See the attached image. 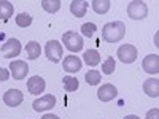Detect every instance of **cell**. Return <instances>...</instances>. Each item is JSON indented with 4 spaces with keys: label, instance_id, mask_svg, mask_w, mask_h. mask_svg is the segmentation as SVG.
Segmentation results:
<instances>
[{
    "label": "cell",
    "instance_id": "1",
    "mask_svg": "<svg viewBox=\"0 0 159 119\" xmlns=\"http://www.w3.org/2000/svg\"><path fill=\"white\" fill-rule=\"evenodd\" d=\"M126 35V25L121 21H113L108 22L102 27V38L107 43H118L119 40H123Z\"/></svg>",
    "mask_w": 159,
    "mask_h": 119
},
{
    "label": "cell",
    "instance_id": "2",
    "mask_svg": "<svg viewBox=\"0 0 159 119\" xmlns=\"http://www.w3.org/2000/svg\"><path fill=\"white\" fill-rule=\"evenodd\" d=\"M62 42H64V46L67 48L69 51L72 52H78V51H81L83 49V38L80 33L73 32V30H69V32H65L62 35Z\"/></svg>",
    "mask_w": 159,
    "mask_h": 119
},
{
    "label": "cell",
    "instance_id": "3",
    "mask_svg": "<svg viewBox=\"0 0 159 119\" xmlns=\"http://www.w3.org/2000/svg\"><path fill=\"white\" fill-rule=\"evenodd\" d=\"M148 15V8L145 5V2H140V0H134L127 5V16L134 21H140L145 19Z\"/></svg>",
    "mask_w": 159,
    "mask_h": 119
},
{
    "label": "cell",
    "instance_id": "4",
    "mask_svg": "<svg viewBox=\"0 0 159 119\" xmlns=\"http://www.w3.org/2000/svg\"><path fill=\"white\" fill-rule=\"evenodd\" d=\"M45 52H46V57L51 60V62H59L62 59V45L57 42V40H49V42L46 43L45 46Z\"/></svg>",
    "mask_w": 159,
    "mask_h": 119
},
{
    "label": "cell",
    "instance_id": "5",
    "mask_svg": "<svg viewBox=\"0 0 159 119\" xmlns=\"http://www.w3.org/2000/svg\"><path fill=\"white\" fill-rule=\"evenodd\" d=\"M21 49H22V46L19 43V40L10 38V40H7V42L2 45V54H3L5 59H11V57L19 56Z\"/></svg>",
    "mask_w": 159,
    "mask_h": 119
},
{
    "label": "cell",
    "instance_id": "6",
    "mask_svg": "<svg viewBox=\"0 0 159 119\" xmlns=\"http://www.w3.org/2000/svg\"><path fill=\"white\" fill-rule=\"evenodd\" d=\"M137 48L132 45H123L118 48V59L124 64H132L137 59Z\"/></svg>",
    "mask_w": 159,
    "mask_h": 119
},
{
    "label": "cell",
    "instance_id": "7",
    "mask_svg": "<svg viewBox=\"0 0 159 119\" xmlns=\"http://www.w3.org/2000/svg\"><path fill=\"white\" fill-rule=\"evenodd\" d=\"M10 72L13 75V78L18 79V81H21V79H24L25 76H27L29 73V65L25 64L24 60H13L10 64Z\"/></svg>",
    "mask_w": 159,
    "mask_h": 119
},
{
    "label": "cell",
    "instance_id": "8",
    "mask_svg": "<svg viewBox=\"0 0 159 119\" xmlns=\"http://www.w3.org/2000/svg\"><path fill=\"white\" fill-rule=\"evenodd\" d=\"M24 100V95L22 92L19 89H8L5 94H3V102L8 105V107H18V105H21Z\"/></svg>",
    "mask_w": 159,
    "mask_h": 119
},
{
    "label": "cell",
    "instance_id": "9",
    "mask_svg": "<svg viewBox=\"0 0 159 119\" xmlns=\"http://www.w3.org/2000/svg\"><path fill=\"white\" fill-rule=\"evenodd\" d=\"M32 107L35 111H46V110H51V108H54L56 107V97L54 95H45L42 99H37L34 103H32Z\"/></svg>",
    "mask_w": 159,
    "mask_h": 119
},
{
    "label": "cell",
    "instance_id": "10",
    "mask_svg": "<svg viewBox=\"0 0 159 119\" xmlns=\"http://www.w3.org/2000/svg\"><path fill=\"white\" fill-rule=\"evenodd\" d=\"M143 70L150 73V75H157L159 73V56L157 54H150L143 59V64H142Z\"/></svg>",
    "mask_w": 159,
    "mask_h": 119
},
{
    "label": "cell",
    "instance_id": "11",
    "mask_svg": "<svg viewBox=\"0 0 159 119\" xmlns=\"http://www.w3.org/2000/svg\"><path fill=\"white\" fill-rule=\"evenodd\" d=\"M46 87V83L42 76H32L29 81H27V90L34 95H38V94H43V90Z\"/></svg>",
    "mask_w": 159,
    "mask_h": 119
},
{
    "label": "cell",
    "instance_id": "12",
    "mask_svg": "<svg viewBox=\"0 0 159 119\" xmlns=\"http://www.w3.org/2000/svg\"><path fill=\"white\" fill-rule=\"evenodd\" d=\"M118 95V89L113 84H103L99 90H97V97L100 102H110Z\"/></svg>",
    "mask_w": 159,
    "mask_h": 119
},
{
    "label": "cell",
    "instance_id": "13",
    "mask_svg": "<svg viewBox=\"0 0 159 119\" xmlns=\"http://www.w3.org/2000/svg\"><path fill=\"white\" fill-rule=\"evenodd\" d=\"M81 59H80L78 56H67L64 59V64H62V67L65 72H69V73H76L81 70Z\"/></svg>",
    "mask_w": 159,
    "mask_h": 119
},
{
    "label": "cell",
    "instance_id": "14",
    "mask_svg": "<svg viewBox=\"0 0 159 119\" xmlns=\"http://www.w3.org/2000/svg\"><path fill=\"white\" fill-rule=\"evenodd\" d=\"M143 90L145 94L150 95V97H157L159 95V79L157 78H150L143 83Z\"/></svg>",
    "mask_w": 159,
    "mask_h": 119
},
{
    "label": "cell",
    "instance_id": "15",
    "mask_svg": "<svg viewBox=\"0 0 159 119\" xmlns=\"http://www.w3.org/2000/svg\"><path fill=\"white\" fill-rule=\"evenodd\" d=\"M70 11H72L73 16L83 18L88 11V2H84V0H73L70 3Z\"/></svg>",
    "mask_w": 159,
    "mask_h": 119
},
{
    "label": "cell",
    "instance_id": "16",
    "mask_svg": "<svg viewBox=\"0 0 159 119\" xmlns=\"http://www.w3.org/2000/svg\"><path fill=\"white\" fill-rule=\"evenodd\" d=\"M25 52H27V57L30 60H35L40 57V54H42V48H40V43L37 42H29L27 45H25Z\"/></svg>",
    "mask_w": 159,
    "mask_h": 119
},
{
    "label": "cell",
    "instance_id": "17",
    "mask_svg": "<svg viewBox=\"0 0 159 119\" xmlns=\"http://www.w3.org/2000/svg\"><path fill=\"white\" fill-rule=\"evenodd\" d=\"M13 11H15L13 3L7 2V0H0V19L8 21L13 16Z\"/></svg>",
    "mask_w": 159,
    "mask_h": 119
},
{
    "label": "cell",
    "instance_id": "18",
    "mask_svg": "<svg viewBox=\"0 0 159 119\" xmlns=\"http://www.w3.org/2000/svg\"><path fill=\"white\" fill-rule=\"evenodd\" d=\"M83 59H84V62L88 65H91V67H96V65L100 64V54H99V51H96V49H88L84 52Z\"/></svg>",
    "mask_w": 159,
    "mask_h": 119
},
{
    "label": "cell",
    "instance_id": "19",
    "mask_svg": "<svg viewBox=\"0 0 159 119\" xmlns=\"http://www.w3.org/2000/svg\"><path fill=\"white\" fill-rule=\"evenodd\" d=\"M110 0H94L92 2V10L99 15H105L108 10H110Z\"/></svg>",
    "mask_w": 159,
    "mask_h": 119
},
{
    "label": "cell",
    "instance_id": "20",
    "mask_svg": "<svg viewBox=\"0 0 159 119\" xmlns=\"http://www.w3.org/2000/svg\"><path fill=\"white\" fill-rule=\"evenodd\" d=\"M62 84H64V89L67 90V92H75V90L78 89V86H80L78 79L73 78V76H64Z\"/></svg>",
    "mask_w": 159,
    "mask_h": 119
},
{
    "label": "cell",
    "instance_id": "21",
    "mask_svg": "<svg viewBox=\"0 0 159 119\" xmlns=\"http://www.w3.org/2000/svg\"><path fill=\"white\" fill-rule=\"evenodd\" d=\"M42 7H43V10L45 11H48V13H56V11H59V8H61V0H42Z\"/></svg>",
    "mask_w": 159,
    "mask_h": 119
},
{
    "label": "cell",
    "instance_id": "22",
    "mask_svg": "<svg viewBox=\"0 0 159 119\" xmlns=\"http://www.w3.org/2000/svg\"><path fill=\"white\" fill-rule=\"evenodd\" d=\"M100 78H102V75H100V72H97V70H89V72L84 75L86 83L91 84V86L99 84V83H100Z\"/></svg>",
    "mask_w": 159,
    "mask_h": 119
},
{
    "label": "cell",
    "instance_id": "23",
    "mask_svg": "<svg viewBox=\"0 0 159 119\" xmlns=\"http://www.w3.org/2000/svg\"><path fill=\"white\" fill-rule=\"evenodd\" d=\"M16 24L19 25V27H22V29L29 27V25L32 24V16L27 15V13H19V15L16 16Z\"/></svg>",
    "mask_w": 159,
    "mask_h": 119
},
{
    "label": "cell",
    "instance_id": "24",
    "mask_svg": "<svg viewBox=\"0 0 159 119\" xmlns=\"http://www.w3.org/2000/svg\"><path fill=\"white\" fill-rule=\"evenodd\" d=\"M115 68H116V62H115V57H111V56L107 57V60L102 64V73H105V75H111L115 72Z\"/></svg>",
    "mask_w": 159,
    "mask_h": 119
},
{
    "label": "cell",
    "instance_id": "25",
    "mask_svg": "<svg viewBox=\"0 0 159 119\" xmlns=\"http://www.w3.org/2000/svg\"><path fill=\"white\" fill-rule=\"evenodd\" d=\"M96 30H97V27H96V24H92V22H86V24L81 25V33L84 37H92L96 33Z\"/></svg>",
    "mask_w": 159,
    "mask_h": 119
},
{
    "label": "cell",
    "instance_id": "26",
    "mask_svg": "<svg viewBox=\"0 0 159 119\" xmlns=\"http://www.w3.org/2000/svg\"><path fill=\"white\" fill-rule=\"evenodd\" d=\"M147 119H159V110L157 108H153L147 113Z\"/></svg>",
    "mask_w": 159,
    "mask_h": 119
},
{
    "label": "cell",
    "instance_id": "27",
    "mask_svg": "<svg viewBox=\"0 0 159 119\" xmlns=\"http://www.w3.org/2000/svg\"><path fill=\"white\" fill-rule=\"evenodd\" d=\"M10 78V72L7 68H0V81H8Z\"/></svg>",
    "mask_w": 159,
    "mask_h": 119
},
{
    "label": "cell",
    "instance_id": "28",
    "mask_svg": "<svg viewBox=\"0 0 159 119\" xmlns=\"http://www.w3.org/2000/svg\"><path fill=\"white\" fill-rule=\"evenodd\" d=\"M42 119H59V116H56V114H45Z\"/></svg>",
    "mask_w": 159,
    "mask_h": 119
},
{
    "label": "cell",
    "instance_id": "29",
    "mask_svg": "<svg viewBox=\"0 0 159 119\" xmlns=\"http://www.w3.org/2000/svg\"><path fill=\"white\" fill-rule=\"evenodd\" d=\"M124 119H140L139 116H134V114H130V116H126Z\"/></svg>",
    "mask_w": 159,
    "mask_h": 119
}]
</instances>
